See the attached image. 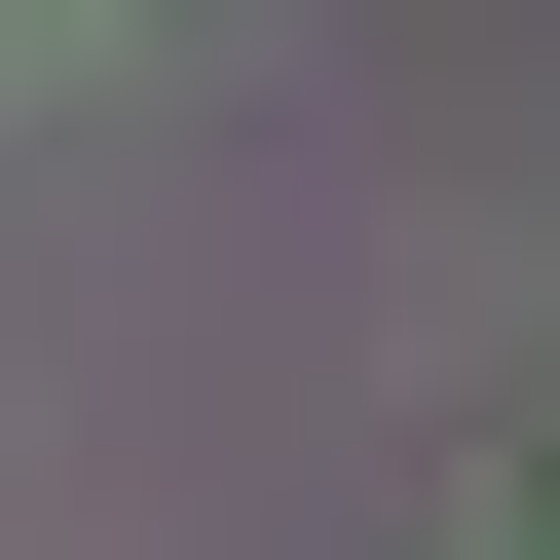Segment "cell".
<instances>
[{"mask_svg": "<svg viewBox=\"0 0 560 560\" xmlns=\"http://www.w3.org/2000/svg\"><path fill=\"white\" fill-rule=\"evenodd\" d=\"M0 75H113V0H0Z\"/></svg>", "mask_w": 560, "mask_h": 560, "instance_id": "cell-1", "label": "cell"}]
</instances>
